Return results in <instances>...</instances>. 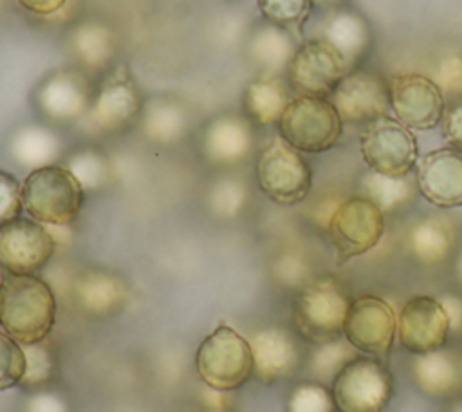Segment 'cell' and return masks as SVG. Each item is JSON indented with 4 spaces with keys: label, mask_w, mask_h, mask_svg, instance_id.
Instances as JSON below:
<instances>
[{
    "label": "cell",
    "mask_w": 462,
    "mask_h": 412,
    "mask_svg": "<svg viewBox=\"0 0 462 412\" xmlns=\"http://www.w3.org/2000/svg\"><path fill=\"white\" fill-rule=\"evenodd\" d=\"M27 369L25 351L9 334L0 332V390L22 383Z\"/></svg>",
    "instance_id": "35"
},
{
    "label": "cell",
    "mask_w": 462,
    "mask_h": 412,
    "mask_svg": "<svg viewBox=\"0 0 462 412\" xmlns=\"http://www.w3.org/2000/svg\"><path fill=\"white\" fill-rule=\"evenodd\" d=\"M420 195L439 208L462 206V150L440 146L424 154L415 173Z\"/></svg>",
    "instance_id": "18"
},
{
    "label": "cell",
    "mask_w": 462,
    "mask_h": 412,
    "mask_svg": "<svg viewBox=\"0 0 462 412\" xmlns=\"http://www.w3.org/2000/svg\"><path fill=\"white\" fill-rule=\"evenodd\" d=\"M323 36L332 43L350 65L359 60L372 45V29L366 18L346 7H336L323 22Z\"/></svg>",
    "instance_id": "25"
},
{
    "label": "cell",
    "mask_w": 462,
    "mask_h": 412,
    "mask_svg": "<svg viewBox=\"0 0 462 412\" xmlns=\"http://www.w3.org/2000/svg\"><path fill=\"white\" fill-rule=\"evenodd\" d=\"M327 231L336 262L343 264L377 246L384 233V213L366 197L354 195L336 206Z\"/></svg>",
    "instance_id": "7"
},
{
    "label": "cell",
    "mask_w": 462,
    "mask_h": 412,
    "mask_svg": "<svg viewBox=\"0 0 462 412\" xmlns=\"http://www.w3.org/2000/svg\"><path fill=\"white\" fill-rule=\"evenodd\" d=\"M390 108L408 128L431 130L440 125L446 99L437 83L419 72L395 74L390 83Z\"/></svg>",
    "instance_id": "15"
},
{
    "label": "cell",
    "mask_w": 462,
    "mask_h": 412,
    "mask_svg": "<svg viewBox=\"0 0 462 412\" xmlns=\"http://www.w3.org/2000/svg\"><path fill=\"white\" fill-rule=\"evenodd\" d=\"M332 392L323 383L298 385L287 401V412H336Z\"/></svg>",
    "instance_id": "34"
},
{
    "label": "cell",
    "mask_w": 462,
    "mask_h": 412,
    "mask_svg": "<svg viewBox=\"0 0 462 412\" xmlns=\"http://www.w3.org/2000/svg\"><path fill=\"white\" fill-rule=\"evenodd\" d=\"M330 101L343 121L370 123L388 114L390 87L375 72L352 70L330 94Z\"/></svg>",
    "instance_id": "17"
},
{
    "label": "cell",
    "mask_w": 462,
    "mask_h": 412,
    "mask_svg": "<svg viewBox=\"0 0 462 412\" xmlns=\"http://www.w3.org/2000/svg\"><path fill=\"white\" fill-rule=\"evenodd\" d=\"M253 370L256 376L273 383L291 374L298 363V347L292 336L280 327H267L258 331L251 342Z\"/></svg>",
    "instance_id": "20"
},
{
    "label": "cell",
    "mask_w": 462,
    "mask_h": 412,
    "mask_svg": "<svg viewBox=\"0 0 462 412\" xmlns=\"http://www.w3.org/2000/svg\"><path fill=\"white\" fill-rule=\"evenodd\" d=\"M144 101L130 70L117 65L96 85L87 117L101 132H123L139 123Z\"/></svg>",
    "instance_id": "10"
},
{
    "label": "cell",
    "mask_w": 462,
    "mask_h": 412,
    "mask_svg": "<svg viewBox=\"0 0 462 412\" xmlns=\"http://www.w3.org/2000/svg\"><path fill=\"white\" fill-rule=\"evenodd\" d=\"M296 49L291 31L269 22L256 27L247 42V54L263 74L278 76L280 70H287Z\"/></svg>",
    "instance_id": "26"
},
{
    "label": "cell",
    "mask_w": 462,
    "mask_h": 412,
    "mask_svg": "<svg viewBox=\"0 0 462 412\" xmlns=\"http://www.w3.org/2000/svg\"><path fill=\"white\" fill-rule=\"evenodd\" d=\"M411 378L428 396H451L462 389V358L440 349L417 354L411 361Z\"/></svg>",
    "instance_id": "22"
},
{
    "label": "cell",
    "mask_w": 462,
    "mask_h": 412,
    "mask_svg": "<svg viewBox=\"0 0 462 412\" xmlns=\"http://www.w3.org/2000/svg\"><path fill=\"white\" fill-rule=\"evenodd\" d=\"M345 0H312L314 5H319V7H325V9H336L343 4Z\"/></svg>",
    "instance_id": "44"
},
{
    "label": "cell",
    "mask_w": 462,
    "mask_h": 412,
    "mask_svg": "<svg viewBox=\"0 0 462 412\" xmlns=\"http://www.w3.org/2000/svg\"><path fill=\"white\" fill-rule=\"evenodd\" d=\"M449 334V322L439 298L415 295L404 302L397 316V336L410 352L422 354L442 349Z\"/></svg>",
    "instance_id": "16"
},
{
    "label": "cell",
    "mask_w": 462,
    "mask_h": 412,
    "mask_svg": "<svg viewBox=\"0 0 462 412\" xmlns=\"http://www.w3.org/2000/svg\"><path fill=\"white\" fill-rule=\"evenodd\" d=\"M417 190V181L411 179L410 173L402 177H390L368 170L359 179V195L372 201L383 213L395 211L408 204Z\"/></svg>",
    "instance_id": "30"
},
{
    "label": "cell",
    "mask_w": 462,
    "mask_h": 412,
    "mask_svg": "<svg viewBox=\"0 0 462 412\" xmlns=\"http://www.w3.org/2000/svg\"><path fill=\"white\" fill-rule=\"evenodd\" d=\"M348 304V291L337 278H314L303 284L294 300V323L301 336L314 343L337 340L343 334Z\"/></svg>",
    "instance_id": "3"
},
{
    "label": "cell",
    "mask_w": 462,
    "mask_h": 412,
    "mask_svg": "<svg viewBox=\"0 0 462 412\" xmlns=\"http://www.w3.org/2000/svg\"><path fill=\"white\" fill-rule=\"evenodd\" d=\"M195 367L200 379L215 390H235L253 372L251 343L233 327L220 323L199 345Z\"/></svg>",
    "instance_id": "4"
},
{
    "label": "cell",
    "mask_w": 462,
    "mask_h": 412,
    "mask_svg": "<svg viewBox=\"0 0 462 412\" xmlns=\"http://www.w3.org/2000/svg\"><path fill=\"white\" fill-rule=\"evenodd\" d=\"M442 136L449 143V146H455L462 150V99L453 101L440 121Z\"/></svg>",
    "instance_id": "40"
},
{
    "label": "cell",
    "mask_w": 462,
    "mask_h": 412,
    "mask_svg": "<svg viewBox=\"0 0 462 412\" xmlns=\"http://www.w3.org/2000/svg\"><path fill=\"white\" fill-rule=\"evenodd\" d=\"M245 201L244 184L235 179H222L215 184L209 195V202L218 215H235L240 211Z\"/></svg>",
    "instance_id": "37"
},
{
    "label": "cell",
    "mask_w": 462,
    "mask_h": 412,
    "mask_svg": "<svg viewBox=\"0 0 462 412\" xmlns=\"http://www.w3.org/2000/svg\"><path fill=\"white\" fill-rule=\"evenodd\" d=\"M395 334L397 316L384 298L359 295L350 300L343 322V336L356 351L384 356Z\"/></svg>",
    "instance_id": "14"
},
{
    "label": "cell",
    "mask_w": 462,
    "mask_h": 412,
    "mask_svg": "<svg viewBox=\"0 0 462 412\" xmlns=\"http://www.w3.org/2000/svg\"><path fill=\"white\" fill-rule=\"evenodd\" d=\"M449 412H462V401L455 403V405L449 408Z\"/></svg>",
    "instance_id": "47"
},
{
    "label": "cell",
    "mask_w": 462,
    "mask_h": 412,
    "mask_svg": "<svg viewBox=\"0 0 462 412\" xmlns=\"http://www.w3.org/2000/svg\"><path fill=\"white\" fill-rule=\"evenodd\" d=\"M23 210L34 220L49 226H67L78 219L85 190L67 166L34 168L22 183Z\"/></svg>",
    "instance_id": "2"
},
{
    "label": "cell",
    "mask_w": 462,
    "mask_h": 412,
    "mask_svg": "<svg viewBox=\"0 0 462 412\" xmlns=\"http://www.w3.org/2000/svg\"><path fill=\"white\" fill-rule=\"evenodd\" d=\"M346 74V60L325 38H312L298 45L287 67L289 85L300 96L328 98Z\"/></svg>",
    "instance_id": "11"
},
{
    "label": "cell",
    "mask_w": 462,
    "mask_h": 412,
    "mask_svg": "<svg viewBox=\"0 0 462 412\" xmlns=\"http://www.w3.org/2000/svg\"><path fill=\"white\" fill-rule=\"evenodd\" d=\"M69 49L83 70H108L117 54L114 29L99 20H85L69 31Z\"/></svg>",
    "instance_id": "21"
},
{
    "label": "cell",
    "mask_w": 462,
    "mask_h": 412,
    "mask_svg": "<svg viewBox=\"0 0 462 412\" xmlns=\"http://www.w3.org/2000/svg\"><path fill=\"white\" fill-rule=\"evenodd\" d=\"M54 251V235L34 219L16 217L0 226V269L4 273L36 275Z\"/></svg>",
    "instance_id": "13"
},
{
    "label": "cell",
    "mask_w": 462,
    "mask_h": 412,
    "mask_svg": "<svg viewBox=\"0 0 462 412\" xmlns=\"http://www.w3.org/2000/svg\"><path fill=\"white\" fill-rule=\"evenodd\" d=\"M449 322V332L462 331V298L457 295H442L439 298Z\"/></svg>",
    "instance_id": "41"
},
{
    "label": "cell",
    "mask_w": 462,
    "mask_h": 412,
    "mask_svg": "<svg viewBox=\"0 0 462 412\" xmlns=\"http://www.w3.org/2000/svg\"><path fill=\"white\" fill-rule=\"evenodd\" d=\"M356 356V349L346 340L318 343L310 356V370L318 381H334L337 372Z\"/></svg>",
    "instance_id": "32"
},
{
    "label": "cell",
    "mask_w": 462,
    "mask_h": 412,
    "mask_svg": "<svg viewBox=\"0 0 462 412\" xmlns=\"http://www.w3.org/2000/svg\"><path fill=\"white\" fill-rule=\"evenodd\" d=\"M455 228L448 219L424 217L410 231V248L413 257L428 266L442 264L455 248Z\"/></svg>",
    "instance_id": "27"
},
{
    "label": "cell",
    "mask_w": 462,
    "mask_h": 412,
    "mask_svg": "<svg viewBox=\"0 0 462 412\" xmlns=\"http://www.w3.org/2000/svg\"><path fill=\"white\" fill-rule=\"evenodd\" d=\"M13 157L31 170L54 164L61 152V141L54 130L43 125H23L20 126L9 143Z\"/></svg>",
    "instance_id": "28"
},
{
    "label": "cell",
    "mask_w": 462,
    "mask_h": 412,
    "mask_svg": "<svg viewBox=\"0 0 462 412\" xmlns=\"http://www.w3.org/2000/svg\"><path fill=\"white\" fill-rule=\"evenodd\" d=\"M457 275L462 280V253L458 255V260H457Z\"/></svg>",
    "instance_id": "45"
},
{
    "label": "cell",
    "mask_w": 462,
    "mask_h": 412,
    "mask_svg": "<svg viewBox=\"0 0 462 412\" xmlns=\"http://www.w3.org/2000/svg\"><path fill=\"white\" fill-rule=\"evenodd\" d=\"M278 269H280L282 278H283V280H289L291 284H294V282L305 278V275H307V266H305V262H303L300 257H296V255H287V257H283V258L280 260V267H278Z\"/></svg>",
    "instance_id": "42"
},
{
    "label": "cell",
    "mask_w": 462,
    "mask_h": 412,
    "mask_svg": "<svg viewBox=\"0 0 462 412\" xmlns=\"http://www.w3.org/2000/svg\"><path fill=\"white\" fill-rule=\"evenodd\" d=\"M94 89L81 67H61L45 74L34 89L36 108L54 123H72L87 116Z\"/></svg>",
    "instance_id": "12"
},
{
    "label": "cell",
    "mask_w": 462,
    "mask_h": 412,
    "mask_svg": "<svg viewBox=\"0 0 462 412\" xmlns=\"http://www.w3.org/2000/svg\"><path fill=\"white\" fill-rule=\"evenodd\" d=\"M256 183L271 201L291 206L309 195L312 170L301 152L278 136L258 154Z\"/></svg>",
    "instance_id": "6"
},
{
    "label": "cell",
    "mask_w": 462,
    "mask_h": 412,
    "mask_svg": "<svg viewBox=\"0 0 462 412\" xmlns=\"http://www.w3.org/2000/svg\"><path fill=\"white\" fill-rule=\"evenodd\" d=\"M139 125L150 141L170 145L182 139L188 132L189 112L179 98L155 96L144 101Z\"/></svg>",
    "instance_id": "23"
},
{
    "label": "cell",
    "mask_w": 462,
    "mask_h": 412,
    "mask_svg": "<svg viewBox=\"0 0 462 412\" xmlns=\"http://www.w3.org/2000/svg\"><path fill=\"white\" fill-rule=\"evenodd\" d=\"M25 11L36 16H52L63 9L67 0H16Z\"/></svg>",
    "instance_id": "43"
},
{
    "label": "cell",
    "mask_w": 462,
    "mask_h": 412,
    "mask_svg": "<svg viewBox=\"0 0 462 412\" xmlns=\"http://www.w3.org/2000/svg\"><path fill=\"white\" fill-rule=\"evenodd\" d=\"M359 150L370 170L390 177L408 175L419 159L415 136L401 121L388 116L366 125L359 136Z\"/></svg>",
    "instance_id": "9"
},
{
    "label": "cell",
    "mask_w": 462,
    "mask_h": 412,
    "mask_svg": "<svg viewBox=\"0 0 462 412\" xmlns=\"http://www.w3.org/2000/svg\"><path fill=\"white\" fill-rule=\"evenodd\" d=\"M25 351V360H27V369L23 374L22 383L25 385H36L45 381L51 376V360L47 351L40 343H31V345H22Z\"/></svg>",
    "instance_id": "39"
},
{
    "label": "cell",
    "mask_w": 462,
    "mask_h": 412,
    "mask_svg": "<svg viewBox=\"0 0 462 412\" xmlns=\"http://www.w3.org/2000/svg\"><path fill=\"white\" fill-rule=\"evenodd\" d=\"M56 296L36 275L4 273L0 280V325L22 345L40 343L52 331Z\"/></svg>",
    "instance_id": "1"
},
{
    "label": "cell",
    "mask_w": 462,
    "mask_h": 412,
    "mask_svg": "<svg viewBox=\"0 0 462 412\" xmlns=\"http://www.w3.org/2000/svg\"><path fill=\"white\" fill-rule=\"evenodd\" d=\"M22 210L23 199L20 181L13 173L0 170V226L20 217Z\"/></svg>",
    "instance_id": "38"
},
{
    "label": "cell",
    "mask_w": 462,
    "mask_h": 412,
    "mask_svg": "<svg viewBox=\"0 0 462 412\" xmlns=\"http://www.w3.org/2000/svg\"><path fill=\"white\" fill-rule=\"evenodd\" d=\"M253 146V125L244 114L222 112L206 123L202 134V150L211 163H242L244 159H247Z\"/></svg>",
    "instance_id": "19"
},
{
    "label": "cell",
    "mask_w": 462,
    "mask_h": 412,
    "mask_svg": "<svg viewBox=\"0 0 462 412\" xmlns=\"http://www.w3.org/2000/svg\"><path fill=\"white\" fill-rule=\"evenodd\" d=\"M204 412H229V410L218 405V407H209V408H208V410H204Z\"/></svg>",
    "instance_id": "46"
},
{
    "label": "cell",
    "mask_w": 462,
    "mask_h": 412,
    "mask_svg": "<svg viewBox=\"0 0 462 412\" xmlns=\"http://www.w3.org/2000/svg\"><path fill=\"white\" fill-rule=\"evenodd\" d=\"M278 130L296 150L319 154L339 141L343 119L330 99L298 94L283 110Z\"/></svg>",
    "instance_id": "5"
},
{
    "label": "cell",
    "mask_w": 462,
    "mask_h": 412,
    "mask_svg": "<svg viewBox=\"0 0 462 412\" xmlns=\"http://www.w3.org/2000/svg\"><path fill=\"white\" fill-rule=\"evenodd\" d=\"M76 296L90 313H108L117 309L126 298L125 282L103 269H90L76 280Z\"/></svg>",
    "instance_id": "29"
},
{
    "label": "cell",
    "mask_w": 462,
    "mask_h": 412,
    "mask_svg": "<svg viewBox=\"0 0 462 412\" xmlns=\"http://www.w3.org/2000/svg\"><path fill=\"white\" fill-rule=\"evenodd\" d=\"M392 374L379 360L354 356L332 381L339 412H383L392 398Z\"/></svg>",
    "instance_id": "8"
},
{
    "label": "cell",
    "mask_w": 462,
    "mask_h": 412,
    "mask_svg": "<svg viewBox=\"0 0 462 412\" xmlns=\"http://www.w3.org/2000/svg\"><path fill=\"white\" fill-rule=\"evenodd\" d=\"M65 166L79 181L85 192L103 188L110 177V166L106 157L94 148H83L74 152L72 155H69Z\"/></svg>",
    "instance_id": "31"
},
{
    "label": "cell",
    "mask_w": 462,
    "mask_h": 412,
    "mask_svg": "<svg viewBox=\"0 0 462 412\" xmlns=\"http://www.w3.org/2000/svg\"><path fill=\"white\" fill-rule=\"evenodd\" d=\"M431 80L440 89L446 101L462 99V54L451 52L442 56L431 72Z\"/></svg>",
    "instance_id": "36"
},
{
    "label": "cell",
    "mask_w": 462,
    "mask_h": 412,
    "mask_svg": "<svg viewBox=\"0 0 462 412\" xmlns=\"http://www.w3.org/2000/svg\"><path fill=\"white\" fill-rule=\"evenodd\" d=\"M291 99L289 87L283 80L276 74H260L247 81L242 94V110L251 123L278 125Z\"/></svg>",
    "instance_id": "24"
},
{
    "label": "cell",
    "mask_w": 462,
    "mask_h": 412,
    "mask_svg": "<svg viewBox=\"0 0 462 412\" xmlns=\"http://www.w3.org/2000/svg\"><path fill=\"white\" fill-rule=\"evenodd\" d=\"M256 4L265 22L287 31L301 29L314 5L312 0H256Z\"/></svg>",
    "instance_id": "33"
}]
</instances>
